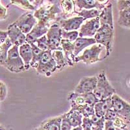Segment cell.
Returning <instances> with one entry per match:
<instances>
[{
	"instance_id": "obj_41",
	"label": "cell",
	"mask_w": 130,
	"mask_h": 130,
	"mask_svg": "<svg viewBox=\"0 0 130 130\" xmlns=\"http://www.w3.org/2000/svg\"><path fill=\"white\" fill-rule=\"evenodd\" d=\"M113 124L115 128H122L128 126V124H126L120 117H118L115 121H113Z\"/></svg>"
},
{
	"instance_id": "obj_26",
	"label": "cell",
	"mask_w": 130,
	"mask_h": 130,
	"mask_svg": "<svg viewBox=\"0 0 130 130\" xmlns=\"http://www.w3.org/2000/svg\"><path fill=\"white\" fill-rule=\"evenodd\" d=\"M13 45L8 38L3 44L0 45V64L4 67L6 60L7 59L8 52Z\"/></svg>"
},
{
	"instance_id": "obj_28",
	"label": "cell",
	"mask_w": 130,
	"mask_h": 130,
	"mask_svg": "<svg viewBox=\"0 0 130 130\" xmlns=\"http://www.w3.org/2000/svg\"><path fill=\"white\" fill-rule=\"evenodd\" d=\"M31 48H32V59L31 62V67L36 68L37 66V64L39 62L40 57L43 53V51L41 50L35 44H31Z\"/></svg>"
},
{
	"instance_id": "obj_9",
	"label": "cell",
	"mask_w": 130,
	"mask_h": 130,
	"mask_svg": "<svg viewBox=\"0 0 130 130\" xmlns=\"http://www.w3.org/2000/svg\"><path fill=\"white\" fill-rule=\"evenodd\" d=\"M38 23V20L36 19L34 15L31 12H25L23 14L16 20L13 24L17 26L23 33L27 35L31 32L35 25Z\"/></svg>"
},
{
	"instance_id": "obj_10",
	"label": "cell",
	"mask_w": 130,
	"mask_h": 130,
	"mask_svg": "<svg viewBox=\"0 0 130 130\" xmlns=\"http://www.w3.org/2000/svg\"><path fill=\"white\" fill-rule=\"evenodd\" d=\"M100 27L99 17L86 21L81 25L79 32V37L92 38L94 37L98 30Z\"/></svg>"
},
{
	"instance_id": "obj_49",
	"label": "cell",
	"mask_w": 130,
	"mask_h": 130,
	"mask_svg": "<svg viewBox=\"0 0 130 130\" xmlns=\"http://www.w3.org/2000/svg\"><path fill=\"white\" fill-rule=\"evenodd\" d=\"M33 130H42V129L40 128V126H39V127H37V128L35 129H33Z\"/></svg>"
},
{
	"instance_id": "obj_43",
	"label": "cell",
	"mask_w": 130,
	"mask_h": 130,
	"mask_svg": "<svg viewBox=\"0 0 130 130\" xmlns=\"http://www.w3.org/2000/svg\"><path fill=\"white\" fill-rule=\"evenodd\" d=\"M116 128L114 126L113 122L110 120H105L104 124V130H115Z\"/></svg>"
},
{
	"instance_id": "obj_25",
	"label": "cell",
	"mask_w": 130,
	"mask_h": 130,
	"mask_svg": "<svg viewBox=\"0 0 130 130\" xmlns=\"http://www.w3.org/2000/svg\"><path fill=\"white\" fill-rule=\"evenodd\" d=\"M52 57L56 62L57 70H62L68 65V61L62 50L52 51Z\"/></svg>"
},
{
	"instance_id": "obj_46",
	"label": "cell",
	"mask_w": 130,
	"mask_h": 130,
	"mask_svg": "<svg viewBox=\"0 0 130 130\" xmlns=\"http://www.w3.org/2000/svg\"><path fill=\"white\" fill-rule=\"evenodd\" d=\"M72 130H83V127H82V126H78V127H74V128L72 129Z\"/></svg>"
},
{
	"instance_id": "obj_15",
	"label": "cell",
	"mask_w": 130,
	"mask_h": 130,
	"mask_svg": "<svg viewBox=\"0 0 130 130\" xmlns=\"http://www.w3.org/2000/svg\"><path fill=\"white\" fill-rule=\"evenodd\" d=\"M109 2V1H97V0H75L74 1L75 7H77L79 11L82 9L90 10V9H97L102 11L105 5Z\"/></svg>"
},
{
	"instance_id": "obj_47",
	"label": "cell",
	"mask_w": 130,
	"mask_h": 130,
	"mask_svg": "<svg viewBox=\"0 0 130 130\" xmlns=\"http://www.w3.org/2000/svg\"><path fill=\"white\" fill-rule=\"evenodd\" d=\"M115 130H129V127H122V128H116Z\"/></svg>"
},
{
	"instance_id": "obj_2",
	"label": "cell",
	"mask_w": 130,
	"mask_h": 130,
	"mask_svg": "<svg viewBox=\"0 0 130 130\" xmlns=\"http://www.w3.org/2000/svg\"><path fill=\"white\" fill-rule=\"evenodd\" d=\"M96 44L102 45L106 50L105 58L111 54L112 51L114 40V29L107 25H100L96 34L94 37Z\"/></svg>"
},
{
	"instance_id": "obj_45",
	"label": "cell",
	"mask_w": 130,
	"mask_h": 130,
	"mask_svg": "<svg viewBox=\"0 0 130 130\" xmlns=\"http://www.w3.org/2000/svg\"><path fill=\"white\" fill-rule=\"evenodd\" d=\"M124 27H126V28L130 29V19L127 22V23H126V24H125V25H124Z\"/></svg>"
},
{
	"instance_id": "obj_29",
	"label": "cell",
	"mask_w": 130,
	"mask_h": 130,
	"mask_svg": "<svg viewBox=\"0 0 130 130\" xmlns=\"http://www.w3.org/2000/svg\"><path fill=\"white\" fill-rule=\"evenodd\" d=\"M10 5H14L24 10H35V11L37 10V9L31 4L30 1H27V0H12L10 2Z\"/></svg>"
},
{
	"instance_id": "obj_36",
	"label": "cell",
	"mask_w": 130,
	"mask_h": 130,
	"mask_svg": "<svg viewBox=\"0 0 130 130\" xmlns=\"http://www.w3.org/2000/svg\"><path fill=\"white\" fill-rule=\"evenodd\" d=\"M72 126L71 124L66 117L65 114L62 115V121L61 124V130H72Z\"/></svg>"
},
{
	"instance_id": "obj_4",
	"label": "cell",
	"mask_w": 130,
	"mask_h": 130,
	"mask_svg": "<svg viewBox=\"0 0 130 130\" xmlns=\"http://www.w3.org/2000/svg\"><path fill=\"white\" fill-rule=\"evenodd\" d=\"M4 67L11 72L20 73L25 70V65L19 53V47L12 46L8 52Z\"/></svg>"
},
{
	"instance_id": "obj_12",
	"label": "cell",
	"mask_w": 130,
	"mask_h": 130,
	"mask_svg": "<svg viewBox=\"0 0 130 130\" xmlns=\"http://www.w3.org/2000/svg\"><path fill=\"white\" fill-rule=\"evenodd\" d=\"M84 19L80 16H74L70 18H62L59 17L55 22L59 24L62 29L67 31H77L80 29L84 22Z\"/></svg>"
},
{
	"instance_id": "obj_37",
	"label": "cell",
	"mask_w": 130,
	"mask_h": 130,
	"mask_svg": "<svg viewBox=\"0 0 130 130\" xmlns=\"http://www.w3.org/2000/svg\"><path fill=\"white\" fill-rule=\"evenodd\" d=\"M119 116L118 115V114L114 111L112 109H110L109 110H108L107 112L105 113L104 118H105V120H110V121H115Z\"/></svg>"
},
{
	"instance_id": "obj_42",
	"label": "cell",
	"mask_w": 130,
	"mask_h": 130,
	"mask_svg": "<svg viewBox=\"0 0 130 130\" xmlns=\"http://www.w3.org/2000/svg\"><path fill=\"white\" fill-rule=\"evenodd\" d=\"M7 17V9L4 7L0 2V21L5 20Z\"/></svg>"
},
{
	"instance_id": "obj_8",
	"label": "cell",
	"mask_w": 130,
	"mask_h": 130,
	"mask_svg": "<svg viewBox=\"0 0 130 130\" xmlns=\"http://www.w3.org/2000/svg\"><path fill=\"white\" fill-rule=\"evenodd\" d=\"M62 29L59 27L57 22H54L51 25L46 35L47 39L50 50H62L61 42L62 40Z\"/></svg>"
},
{
	"instance_id": "obj_17",
	"label": "cell",
	"mask_w": 130,
	"mask_h": 130,
	"mask_svg": "<svg viewBox=\"0 0 130 130\" xmlns=\"http://www.w3.org/2000/svg\"><path fill=\"white\" fill-rule=\"evenodd\" d=\"M61 46L62 51L63 52L64 56L68 62V65L73 67L75 62V56H74V42L68 41L65 39H62L61 42Z\"/></svg>"
},
{
	"instance_id": "obj_14",
	"label": "cell",
	"mask_w": 130,
	"mask_h": 130,
	"mask_svg": "<svg viewBox=\"0 0 130 130\" xmlns=\"http://www.w3.org/2000/svg\"><path fill=\"white\" fill-rule=\"evenodd\" d=\"M7 31L8 33V38L10 39L13 46L20 47L26 43V35L13 23L9 25Z\"/></svg>"
},
{
	"instance_id": "obj_31",
	"label": "cell",
	"mask_w": 130,
	"mask_h": 130,
	"mask_svg": "<svg viewBox=\"0 0 130 130\" xmlns=\"http://www.w3.org/2000/svg\"><path fill=\"white\" fill-rule=\"evenodd\" d=\"M130 19V8L125 9L122 11H119V18H118V24L119 25L124 27L125 24Z\"/></svg>"
},
{
	"instance_id": "obj_35",
	"label": "cell",
	"mask_w": 130,
	"mask_h": 130,
	"mask_svg": "<svg viewBox=\"0 0 130 130\" xmlns=\"http://www.w3.org/2000/svg\"><path fill=\"white\" fill-rule=\"evenodd\" d=\"M39 48L42 50L43 52H46V51L50 50V47H49L48 42H47V39L46 35H44L43 37H40V39L36 41L35 43Z\"/></svg>"
},
{
	"instance_id": "obj_11",
	"label": "cell",
	"mask_w": 130,
	"mask_h": 130,
	"mask_svg": "<svg viewBox=\"0 0 130 130\" xmlns=\"http://www.w3.org/2000/svg\"><path fill=\"white\" fill-rule=\"evenodd\" d=\"M52 24L38 22L37 24L31 30V32L26 35V43L29 44H35L40 37L47 34L49 29Z\"/></svg>"
},
{
	"instance_id": "obj_19",
	"label": "cell",
	"mask_w": 130,
	"mask_h": 130,
	"mask_svg": "<svg viewBox=\"0 0 130 130\" xmlns=\"http://www.w3.org/2000/svg\"><path fill=\"white\" fill-rule=\"evenodd\" d=\"M19 53L24 61L25 70H28L31 67V62L32 59V48L31 45L25 43L19 47Z\"/></svg>"
},
{
	"instance_id": "obj_39",
	"label": "cell",
	"mask_w": 130,
	"mask_h": 130,
	"mask_svg": "<svg viewBox=\"0 0 130 130\" xmlns=\"http://www.w3.org/2000/svg\"><path fill=\"white\" fill-rule=\"evenodd\" d=\"M117 7L119 11L130 8V0H119L117 2Z\"/></svg>"
},
{
	"instance_id": "obj_32",
	"label": "cell",
	"mask_w": 130,
	"mask_h": 130,
	"mask_svg": "<svg viewBox=\"0 0 130 130\" xmlns=\"http://www.w3.org/2000/svg\"><path fill=\"white\" fill-rule=\"evenodd\" d=\"M61 37L62 39H65L71 42H74L79 37V32L77 31H67L62 29Z\"/></svg>"
},
{
	"instance_id": "obj_18",
	"label": "cell",
	"mask_w": 130,
	"mask_h": 130,
	"mask_svg": "<svg viewBox=\"0 0 130 130\" xmlns=\"http://www.w3.org/2000/svg\"><path fill=\"white\" fill-rule=\"evenodd\" d=\"M96 44V42L94 38H83L78 37L74 42V54L75 57L78 56L83 50L87 49L89 46Z\"/></svg>"
},
{
	"instance_id": "obj_6",
	"label": "cell",
	"mask_w": 130,
	"mask_h": 130,
	"mask_svg": "<svg viewBox=\"0 0 130 130\" xmlns=\"http://www.w3.org/2000/svg\"><path fill=\"white\" fill-rule=\"evenodd\" d=\"M105 47L99 44H95L91 47L85 49L81 55H78L75 58V62L81 61L86 64L95 63L103 61L104 59H100V55Z\"/></svg>"
},
{
	"instance_id": "obj_3",
	"label": "cell",
	"mask_w": 130,
	"mask_h": 130,
	"mask_svg": "<svg viewBox=\"0 0 130 130\" xmlns=\"http://www.w3.org/2000/svg\"><path fill=\"white\" fill-rule=\"evenodd\" d=\"M97 83L93 93L100 100L107 99L116 94V90L110 84L105 72L102 71L97 75Z\"/></svg>"
},
{
	"instance_id": "obj_1",
	"label": "cell",
	"mask_w": 130,
	"mask_h": 130,
	"mask_svg": "<svg viewBox=\"0 0 130 130\" xmlns=\"http://www.w3.org/2000/svg\"><path fill=\"white\" fill-rule=\"evenodd\" d=\"M61 14L62 10L59 5V1L57 3H44L35 11L33 15L38 22L51 24L52 21L57 20L59 18V16L61 15Z\"/></svg>"
},
{
	"instance_id": "obj_40",
	"label": "cell",
	"mask_w": 130,
	"mask_h": 130,
	"mask_svg": "<svg viewBox=\"0 0 130 130\" xmlns=\"http://www.w3.org/2000/svg\"><path fill=\"white\" fill-rule=\"evenodd\" d=\"M7 94L6 85L0 81V102L5 100Z\"/></svg>"
},
{
	"instance_id": "obj_38",
	"label": "cell",
	"mask_w": 130,
	"mask_h": 130,
	"mask_svg": "<svg viewBox=\"0 0 130 130\" xmlns=\"http://www.w3.org/2000/svg\"><path fill=\"white\" fill-rule=\"evenodd\" d=\"M81 126L83 127V130H92L93 122L92 121L91 118L83 117Z\"/></svg>"
},
{
	"instance_id": "obj_30",
	"label": "cell",
	"mask_w": 130,
	"mask_h": 130,
	"mask_svg": "<svg viewBox=\"0 0 130 130\" xmlns=\"http://www.w3.org/2000/svg\"><path fill=\"white\" fill-rule=\"evenodd\" d=\"M76 111L80 112L85 118H91L93 116L95 115L94 107L90 106L87 104L79 107Z\"/></svg>"
},
{
	"instance_id": "obj_7",
	"label": "cell",
	"mask_w": 130,
	"mask_h": 130,
	"mask_svg": "<svg viewBox=\"0 0 130 130\" xmlns=\"http://www.w3.org/2000/svg\"><path fill=\"white\" fill-rule=\"evenodd\" d=\"M112 109L127 124H130V104L117 94L112 96Z\"/></svg>"
},
{
	"instance_id": "obj_16",
	"label": "cell",
	"mask_w": 130,
	"mask_h": 130,
	"mask_svg": "<svg viewBox=\"0 0 130 130\" xmlns=\"http://www.w3.org/2000/svg\"><path fill=\"white\" fill-rule=\"evenodd\" d=\"M100 25H107L114 29L113 15H112V5L110 2L105 5L101 11L99 16Z\"/></svg>"
},
{
	"instance_id": "obj_21",
	"label": "cell",
	"mask_w": 130,
	"mask_h": 130,
	"mask_svg": "<svg viewBox=\"0 0 130 130\" xmlns=\"http://www.w3.org/2000/svg\"><path fill=\"white\" fill-rule=\"evenodd\" d=\"M62 115L49 118L40 124V128L42 130H61Z\"/></svg>"
},
{
	"instance_id": "obj_34",
	"label": "cell",
	"mask_w": 130,
	"mask_h": 130,
	"mask_svg": "<svg viewBox=\"0 0 130 130\" xmlns=\"http://www.w3.org/2000/svg\"><path fill=\"white\" fill-rule=\"evenodd\" d=\"M85 100L86 104L90 105V106L94 107V105L99 102L100 100L97 98L93 92H89V93L83 94Z\"/></svg>"
},
{
	"instance_id": "obj_22",
	"label": "cell",
	"mask_w": 130,
	"mask_h": 130,
	"mask_svg": "<svg viewBox=\"0 0 130 130\" xmlns=\"http://www.w3.org/2000/svg\"><path fill=\"white\" fill-rule=\"evenodd\" d=\"M68 101L69 102L70 105L71 107L70 109L75 110V111H76L80 107L86 105L84 95L76 93L74 92H70L68 95Z\"/></svg>"
},
{
	"instance_id": "obj_48",
	"label": "cell",
	"mask_w": 130,
	"mask_h": 130,
	"mask_svg": "<svg viewBox=\"0 0 130 130\" xmlns=\"http://www.w3.org/2000/svg\"><path fill=\"white\" fill-rule=\"evenodd\" d=\"M0 130H6V129L4 127H3L2 126H1V125H0Z\"/></svg>"
},
{
	"instance_id": "obj_5",
	"label": "cell",
	"mask_w": 130,
	"mask_h": 130,
	"mask_svg": "<svg viewBox=\"0 0 130 130\" xmlns=\"http://www.w3.org/2000/svg\"><path fill=\"white\" fill-rule=\"evenodd\" d=\"M36 70L38 74L50 77L53 73L57 70V67L55 60L52 57V51L44 52L37 64Z\"/></svg>"
},
{
	"instance_id": "obj_27",
	"label": "cell",
	"mask_w": 130,
	"mask_h": 130,
	"mask_svg": "<svg viewBox=\"0 0 130 130\" xmlns=\"http://www.w3.org/2000/svg\"><path fill=\"white\" fill-rule=\"evenodd\" d=\"M100 11L97 9H90V10H86V9H82L79 11L75 10L74 14H76L77 16H80L84 19V20H87V19H93V18L99 17Z\"/></svg>"
},
{
	"instance_id": "obj_20",
	"label": "cell",
	"mask_w": 130,
	"mask_h": 130,
	"mask_svg": "<svg viewBox=\"0 0 130 130\" xmlns=\"http://www.w3.org/2000/svg\"><path fill=\"white\" fill-rule=\"evenodd\" d=\"M112 97L100 100L94 105L95 115L98 118H104L108 110L112 109Z\"/></svg>"
},
{
	"instance_id": "obj_24",
	"label": "cell",
	"mask_w": 130,
	"mask_h": 130,
	"mask_svg": "<svg viewBox=\"0 0 130 130\" xmlns=\"http://www.w3.org/2000/svg\"><path fill=\"white\" fill-rule=\"evenodd\" d=\"M66 117L68 119L73 128L78 127L82 125L83 122V115L78 111L70 109L68 112L64 113Z\"/></svg>"
},
{
	"instance_id": "obj_44",
	"label": "cell",
	"mask_w": 130,
	"mask_h": 130,
	"mask_svg": "<svg viewBox=\"0 0 130 130\" xmlns=\"http://www.w3.org/2000/svg\"><path fill=\"white\" fill-rule=\"evenodd\" d=\"M8 39V33L7 31H1L0 30V45L6 41L7 39Z\"/></svg>"
},
{
	"instance_id": "obj_33",
	"label": "cell",
	"mask_w": 130,
	"mask_h": 130,
	"mask_svg": "<svg viewBox=\"0 0 130 130\" xmlns=\"http://www.w3.org/2000/svg\"><path fill=\"white\" fill-rule=\"evenodd\" d=\"M93 122L92 130H104V124H105V118H98L96 115L91 118Z\"/></svg>"
},
{
	"instance_id": "obj_13",
	"label": "cell",
	"mask_w": 130,
	"mask_h": 130,
	"mask_svg": "<svg viewBox=\"0 0 130 130\" xmlns=\"http://www.w3.org/2000/svg\"><path fill=\"white\" fill-rule=\"evenodd\" d=\"M97 83V77H83L74 89V92L78 94H87L93 92Z\"/></svg>"
},
{
	"instance_id": "obj_23",
	"label": "cell",
	"mask_w": 130,
	"mask_h": 130,
	"mask_svg": "<svg viewBox=\"0 0 130 130\" xmlns=\"http://www.w3.org/2000/svg\"><path fill=\"white\" fill-rule=\"evenodd\" d=\"M59 5L62 10V14L61 15L62 18L64 19V17H68L70 14L75 12V6L74 1H71V0L59 1Z\"/></svg>"
}]
</instances>
